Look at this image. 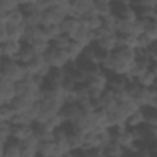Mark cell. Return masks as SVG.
<instances>
[{
	"label": "cell",
	"mask_w": 157,
	"mask_h": 157,
	"mask_svg": "<svg viewBox=\"0 0 157 157\" xmlns=\"http://www.w3.org/2000/svg\"><path fill=\"white\" fill-rule=\"evenodd\" d=\"M115 141H117L125 151L135 152V148H136V144H137V142L135 141L134 135H132V132H131L130 129H128V130H125L123 134H120V135L115 139Z\"/></svg>",
	"instance_id": "obj_17"
},
{
	"label": "cell",
	"mask_w": 157,
	"mask_h": 157,
	"mask_svg": "<svg viewBox=\"0 0 157 157\" xmlns=\"http://www.w3.org/2000/svg\"><path fill=\"white\" fill-rule=\"evenodd\" d=\"M64 102H65V104H75V103H77L76 91L75 90L65 91L64 92Z\"/></svg>",
	"instance_id": "obj_50"
},
{
	"label": "cell",
	"mask_w": 157,
	"mask_h": 157,
	"mask_svg": "<svg viewBox=\"0 0 157 157\" xmlns=\"http://www.w3.org/2000/svg\"><path fill=\"white\" fill-rule=\"evenodd\" d=\"M44 38V32L42 26H34V27H27L26 28V34L23 43L26 44H32L34 40Z\"/></svg>",
	"instance_id": "obj_24"
},
{
	"label": "cell",
	"mask_w": 157,
	"mask_h": 157,
	"mask_svg": "<svg viewBox=\"0 0 157 157\" xmlns=\"http://www.w3.org/2000/svg\"><path fill=\"white\" fill-rule=\"evenodd\" d=\"M147 126H148V125H147ZM148 131H150V136H151V139H156V140H157V128L148 126Z\"/></svg>",
	"instance_id": "obj_56"
},
{
	"label": "cell",
	"mask_w": 157,
	"mask_h": 157,
	"mask_svg": "<svg viewBox=\"0 0 157 157\" xmlns=\"http://www.w3.org/2000/svg\"><path fill=\"white\" fill-rule=\"evenodd\" d=\"M16 98V83L0 77V105H9Z\"/></svg>",
	"instance_id": "obj_5"
},
{
	"label": "cell",
	"mask_w": 157,
	"mask_h": 157,
	"mask_svg": "<svg viewBox=\"0 0 157 157\" xmlns=\"http://www.w3.org/2000/svg\"><path fill=\"white\" fill-rule=\"evenodd\" d=\"M114 139H113L110 131L109 130H103V131H101V132L97 134V147L105 148Z\"/></svg>",
	"instance_id": "obj_41"
},
{
	"label": "cell",
	"mask_w": 157,
	"mask_h": 157,
	"mask_svg": "<svg viewBox=\"0 0 157 157\" xmlns=\"http://www.w3.org/2000/svg\"><path fill=\"white\" fill-rule=\"evenodd\" d=\"M147 53H148V56H150L151 61H157V42H153V44L147 50Z\"/></svg>",
	"instance_id": "obj_53"
},
{
	"label": "cell",
	"mask_w": 157,
	"mask_h": 157,
	"mask_svg": "<svg viewBox=\"0 0 157 157\" xmlns=\"http://www.w3.org/2000/svg\"><path fill=\"white\" fill-rule=\"evenodd\" d=\"M31 45L34 49V52H36L37 55H45L47 52L49 50V48L52 47V43L49 40H47L45 38H40V39L34 40Z\"/></svg>",
	"instance_id": "obj_34"
},
{
	"label": "cell",
	"mask_w": 157,
	"mask_h": 157,
	"mask_svg": "<svg viewBox=\"0 0 157 157\" xmlns=\"http://www.w3.org/2000/svg\"><path fill=\"white\" fill-rule=\"evenodd\" d=\"M44 56H45V60L49 64V66L53 69H65L69 64H71L66 50L58 49L53 45L49 48V50L47 52V54Z\"/></svg>",
	"instance_id": "obj_3"
},
{
	"label": "cell",
	"mask_w": 157,
	"mask_h": 157,
	"mask_svg": "<svg viewBox=\"0 0 157 157\" xmlns=\"http://www.w3.org/2000/svg\"><path fill=\"white\" fill-rule=\"evenodd\" d=\"M85 48H86V47H83L82 44L76 43V42H74V40L70 43V45L66 48V53H67V56H69L71 64H75V63L82 56Z\"/></svg>",
	"instance_id": "obj_25"
},
{
	"label": "cell",
	"mask_w": 157,
	"mask_h": 157,
	"mask_svg": "<svg viewBox=\"0 0 157 157\" xmlns=\"http://www.w3.org/2000/svg\"><path fill=\"white\" fill-rule=\"evenodd\" d=\"M124 157H140L137 153H135V152H130V151H125V153H124Z\"/></svg>",
	"instance_id": "obj_58"
},
{
	"label": "cell",
	"mask_w": 157,
	"mask_h": 157,
	"mask_svg": "<svg viewBox=\"0 0 157 157\" xmlns=\"http://www.w3.org/2000/svg\"><path fill=\"white\" fill-rule=\"evenodd\" d=\"M67 142L71 147V151H77L80 148H83V139L82 134L72 130L67 134Z\"/></svg>",
	"instance_id": "obj_31"
},
{
	"label": "cell",
	"mask_w": 157,
	"mask_h": 157,
	"mask_svg": "<svg viewBox=\"0 0 157 157\" xmlns=\"http://www.w3.org/2000/svg\"><path fill=\"white\" fill-rule=\"evenodd\" d=\"M145 34L152 40V42H157V18H151Z\"/></svg>",
	"instance_id": "obj_46"
},
{
	"label": "cell",
	"mask_w": 157,
	"mask_h": 157,
	"mask_svg": "<svg viewBox=\"0 0 157 157\" xmlns=\"http://www.w3.org/2000/svg\"><path fill=\"white\" fill-rule=\"evenodd\" d=\"M22 144V147L23 148H38V146H39V144H40V140H39V137L34 134V135H32L31 137H28L27 140H25V141H22L21 142Z\"/></svg>",
	"instance_id": "obj_48"
},
{
	"label": "cell",
	"mask_w": 157,
	"mask_h": 157,
	"mask_svg": "<svg viewBox=\"0 0 157 157\" xmlns=\"http://www.w3.org/2000/svg\"><path fill=\"white\" fill-rule=\"evenodd\" d=\"M137 83L144 88H155L157 87V77L151 72H146L144 76H141L139 80H136Z\"/></svg>",
	"instance_id": "obj_33"
},
{
	"label": "cell",
	"mask_w": 157,
	"mask_h": 157,
	"mask_svg": "<svg viewBox=\"0 0 157 157\" xmlns=\"http://www.w3.org/2000/svg\"><path fill=\"white\" fill-rule=\"evenodd\" d=\"M43 32H44V38L47 40H49L50 43L56 38L59 37L61 33V29H60V25H50V26H47V27H43Z\"/></svg>",
	"instance_id": "obj_36"
},
{
	"label": "cell",
	"mask_w": 157,
	"mask_h": 157,
	"mask_svg": "<svg viewBox=\"0 0 157 157\" xmlns=\"http://www.w3.org/2000/svg\"><path fill=\"white\" fill-rule=\"evenodd\" d=\"M36 56H37V54H36L34 49L32 48V45L23 43L22 50H21V53H20V55H18V58H17V61L21 63V64H23V65H27V64H29Z\"/></svg>",
	"instance_id": "obj_27"
},
{
	"label": "cell",
	"mask_w": 157,
	"mask_h": 157,
	"mask_svg": "<svg viewBox=\"0 0 157 157\" xmlns=\"http://www.w3.org/2000/svg\"><path fill=\"white\" fill-rule=\"evenodd\" d=\"M150 71L157 77V61H152L150 65Z\"/></svg>",
	"instance_id": "obj_57"
},
{
	"label": "cell",
	"mask_w": 157,
	"mask_h": 157,
	"mask_svg": "<svg viewBox=\"0 0 157 157\" xmlns=\"http://www.w3.org/2000/svg\"><path fill=\"white\" fill-rule=\"evenodd\" d=\"M94 13L98 16L107 17L113 13V1L109 0H94Z\"/></svg>",
	"instance_id": "obj_22"
},
{
	"label": "cell",
	"mask_w": 157,
	"mask_h": 157,
	"mask_svg": "<svg viewBox=\"0 0 157 157\" xmlns=\"http://www.w3.org/2000/svg\"><path fill=\"white\" fill-rule=\"evenodd\" d=\"M80 27H81V21H80V18L71 17V16H67V17L63 21V23L60 25L61 33H63V34H66V36H69V37H71Z\"/></svg>",
	"instance_id": "obj_19"
},
{
	"label": "cell",
	"mask_w": 157,
	"mask_h": 157,
	"mask_svg": "<svg viewBox=\"0 0 157 157\" xmlns=\"http://www.w3.org/2000/svg\"><path fill=\"white\" fill-rule=\"evenodd\" d=\"M108 76V88L109 90H121L126 87L128 77L117 75V74H107Z\"/></svg>",
	"instance_id": "obj_26"
},
{
	"label": "cell",
	"mask_w": 157,
	"mask_h": 157,
	"mask_svg": "<svg viewBox=\"0 0 157 157\" xmlns=\"http://www.w3.org/2000/svg\"><path fill=\"white\" fill-rule=\"evenodd\" d=\"M22 25H26V13L21 9H17L7 13V26H22Z\"/></svg>",
	"instance_id": "obj_28"
},
{
	"label": "cell",
	"mask_w": 157,
	"mask_h": 157,
	"mask_svg": "<svg viewBox=\"0 0 157 157\" xmlns=\"http://www.w3.org/2000/svg\"><path fill=\"white\" fill-rule=\"evenodd\" d=\"M69 16V13L63 10L61 7L58 6V2H56V6L43 12V21H42V27H47V26H50V25H61L63 21Z\"/></svg>",
	"instance_id": "obj_6"
},
{
	"label": "cell",
	"mask_w": 157,
	"mask_h": 157,
	"mask_svg": "<svg viewBox=\"0 0 157 157\" xmlns=\"http://www.w3.org/2000/svg\"><path fill=\"white\" fill-rule=\"evenodd\" d=\"M26 67L31 76H39L43 78H47L52 70L44 55H37L29 64L26 65Z\"/></svg>",
	"instance_id": "obj_4"
},
{
	"label": "cell",
	"mask_w": 157,
	"mask_h": 157,
	"mask_svg": "<svg viewBox=\"0 0 157 157\" xmlns=\"http://www.w3.org/2000/svg\"><path fill=\"white\" fill-rule=\"evenodd\" d=\"M61 157H75V153L71 151V152H67V153H65V155H63Z\"/></svg>",
	"instance_id": "obj_59"
},
{
	"label": "cell",
	"mask_w": 157,
	"mask_h": 157,
	"mask_svg": "<svg viewBox=\"0 0 157 157\" xmlns=\"http://www.w3.org/2000/svg\"><path fill=\"white\" fill-rule=\"evenodd\" d=\"M64 124H65V121H64L63 117H61V115H60V113H59V114H56V115L52 117V118L45 123V126H47V129H48L49 131H53V132H54L56 129L63 128V126H64Z\"/></svg>",
	"instance_id": "obj_43"
},
{
	"label": "cell",
	"mask_w": 157,
	"mask_h": 157,
	"mask_svg": "<svg viewBox=\"0 0 157 157\" xmlns=\"http://www.w3.org/2000/svg\"><path fill=\"white\" fill-rule=\"evenodd\" d=\"M91 12H94V0H74L69 16L81 18Z\"/></svg>",
	"instance_id": "obj_7"
},
{
	"label": "cell",
	"mask_w": 157,
	"mask_h": 157,
	"mask_svg": "<svg viewBox=\"0 0 157 157\" xmlns=\"http://www.w3.org/2000/svg\"><path fill=\"white\" fill-rule=\"evenodd\" d=\"M153 18H157V7H156V12H155V17Z\"/></svg>",
	"instance_id": "obj_60"
},
{
	"label": "cell",
	"mask_w": 157,
	"mask_h": 157,
	"mask_svg": "<svg viewBox=\"0 0 157 157\" xmlns=\"http://www.w3.org/2000/svg\"><path fill=\"white\" fill-rule=\"evenodd\" d=\"M67 78L65 69H53L50 70L48 77L45 78V83L50 86H63L65 80Z\"/></svg>",
	"instance_id": "obj_18"
},
{
	"label": "cell",
	"mask_w": 157,
	"mask_h": 157,
	"mask_svg": "<svg viewBox=\"0 0 157 157\" xmlns=\"http://www.w3.org/2000/svg\"><path fill=\"white\" fill-rule=\"evenodd\" d=\"M151 60L148 59H137L135 60V63L131 65V69H130V72L129 75L126 76L129 81L131 80H139L141 76H144L146 72L150 71V65H151Z\"/></svg>",
	"instance_id": "obj_9"
},
{
	"label": "cell",
	"mask_w": 157,
	"mask_h": 157,
	"mask_svg": "<svg viewBox=\"0 0 157 157\" xmlns=\"http://www.w3.org/2000/svg\"><path fill=\"white\" fill-rule=\"evenodd\" d=\"M23 47V42H16V40H7L6 43L0 44V56L11 59V60H17L21 50Z\"/></svg>",
	"instance_id": "obj_8"
},
{
	"label": "cell",
	"mask_w": 157,
	"mask_h": 157,
	"mask_svg": "<svg viewBox=\"0 0 157 157\" xmlns=\"http://www.w3.org/2000/svg\"><path fill=\"white\" fill-rule=\"evenodd\" d=\"M117 34H132L134 33V22L125 20H118L115 26Z\"/></svg>",
	"instance_id": "obj_38"
},
{
	"label": "cell",
	"mask_w": 157,
	"mask_h": 157,
	"mask_svg": "<svg viewBox=\"0 0 157 157\" xmlns=\"http://www.w3.org/2000/svg\"><path fill=\"white\" fill-rule=\"evenodd\" d=\"M82 113L81 107L75 103V104H64L61 110H60V115L63 117L65 123H74Z\"/></svg>",
	"instance_id": "obj_11"
},
{
	"label": "cell",
	"mask_w": 157,
	"mask_h": 157,
	"mask_svg": "<svg viewBox=\"0 0 157 157\" xmlns=\"http://www.w3.org/2000/svg\"><path fill=\"white\" fill-rule=\"evenodd\" d=\"M96 45H98L101 49H103L107 53H113L117 48H118V34H112V36H105L103 38H101L97 43H94Z\"/></svg>",
	"instance_id": "obj_21"
},
{
	"label": "cell",
	"mask_w": 157,
	"mask_h": 157,
	"mask_svg": "<svg viewBox=\"0 0 157 157\" xmlns=\"http://www.w3.org/2000/svg\"><path fill=\"white\" fill-rule=\"evenodd\" d=\"M137 49V37L135 34H118V48Z\"/></svg>",
	"instance_id": "obj_29"
},
{
	"label": "cell",
	"mask_w": 157,
	"mask_h": 157,
	"mask_svg": "<svg viewBox=\"0 0 157 157\" xmlns=\"http://www.w3.org/2000/svg\"><path fill=\"white\" fill-rule=\"evenodd\" d=\"M145 119H146V125L157 128V109L151 108V107H145L142 108Z\"/></svg>",
	"instance_id": "obj_39"
},
{
	"label": "cell",
	"mask_w": 157,
	"mask_h": 157,
	"mask_svg": "<svg viewBox=\"0 0 157 157\" xmlns=\"http://www.w3.org/2000/svg\"><path fill=\"white\" fill-rule=\"evenodd\" d=\"M80 21H81V26L87 28L88 31H98L103 26V18L94 12L85 15L83 17L80 18Z\"/></svg>",
	"instance_id": "obj_13"
},
{
	"label": "cell",
	"mask_w": 157,
	"mask_h": 157,
	"mask_svg": "<svg viewBox=\"0 0 157 157\" xmlns=\"http://www.w3.org/2000/svg\"><path fill=\"white\" fill-rule=\"evenodd\" d=\"M9 40V26L5 23H0V44L6 43Z\"/></svg>",
	"instance_id": "obj_51"
},
{
	"label": "cell",
	"mask_w": 157,
	"mask_h": 157,
	"mask_svg": "<svg viewBox=\"0 0 157 157\" xmlns=\"http://www.w3.org/2000/svg\"><path fill=\"white\" fill-rule=\"evenodd\" d=\"M83 139V150H91L97 147V134L94 131H87L82 134Z\"/></svg>",
	"instance_id": "obj_40"
},
{
	"label": "cell",
	"mask_w": 157,
	"mask_h": 157,
	"mask_svg": "<svg viewBox=\"0 0 157 157\" xmlns=\"http://www.w3.org/2000/svg\"><path fill=\"white\" fill-rule=\"evenodd\" d=\"M34 126L33 125H13L12 126V135L11 137L16 141H25L32 135H34Z\"/></svg>",
	"instance_id": "obj_14"
},
{
	"label": "cell",
	"mask_w": 157,
	"mask_h": 157,
	"mask_svg": "<svg viewBox=\"0 0 157 157\" xmlns=\"http://www.w3.org/2000/svg\"><path fill=\"white\" fill-rule=\"evenodd\" d=\"M12 124L9 121H0V142L1 145L9 142L12 137Z\"/></svg>",
	"instance_id": "obj_32"
},
{
	"label": "cell",
	"mask_w": 157,
	"mask_h": 157,
	"mask_svg": "<svg viewBox=\"0 0 157 157\" xmlns=\"http://www.w3.org/2000/svg\"><path fill=\"white\" fill-rule=\"evenodd\" d=\"M86 85L91 90H97V91L105 92L108 90V76H107V72H104L102 70V71L97 72L96 75L88 77Z\"/></svg>",
	"instance_id": "obj_10"
},
{
	"label": "cell",
	"mask_w": 157,
	"mask_h": 157,
	"mask_svg": "<svg viewBox=\"0 0 157 157\" xmlns=\"http://www.w3.org/2000/svg\"><path fill=\"white\" fill-rule=\"evenodd\" d=\"M152 44H153V42H152L146 34H141V36L137 37V49H139V50H145V52H147V50L151 48Z\"/></svg>",
	"instance_id": "obj_47"
},
{
	"label": "cell",
	"mask_w": 157,
	"mask_h": 157,
	"mask_svg": "<svg viewBox=\"0 0 157 157\" xmlns=\"http://www.w3.org/2000/svg\"><path fill=\"white\" fill-rule=\"evenodd\" d=\"M71 42H72V40H71V38H70L69 36H66V34H60L59 37H56V38L52 42V45L55 47V48H58V49L66 50V48L70 45Z\"/></svg>",
	"instance_id": "obj_45"
},
{
	"label": "cell",
	"mask_w": 157,
	"mask_h": 157,
	"mask_svg": "<svg viewBox=\"0 0 157 157\" xmlns=\"http://www.w3.org/2000/svg\"><path fill=\"white\" fill-rule=\"evenodd\" d=\"M22 150V144L11 139L9 142L1 145V157H21Z\"/></svg>",
	"instance_id": "obj_12"
},
{
	"label": "cell",
	"mask_w": 157,
	"mask_h": 157,
	"mask_svg": "<svg viewBox=\"0 0 157 157\" xmlns=\"http://www.w3.org/2000/svg\"><path fill=\"white\" fill-rule=\"evenodd\" d=\"M146 124V119H145V114L142 109H139L136 112H134L132 114H130L126 118V126L128 129H135L139 126H142Z\"/></svg>",
	"instance_id": "obj_23"
},
{
	"label": "cell",
	"mask_w": 157,
	"mask_h": 157,
	"mask_svg": "<svg viewBox=\"0 0 157 157\" xmlns=\"http://www.w3.org/2000/svg\"><path fill=\"white\" fill-rule=\"evenodd\" d=\"M42 21H43V12L32 11L29 13H26V25H27V27L42 26Z\"/></svg>",
	"instance_id": "obj_37"
},
{
	"label": "cell",
	"mask_w": 157,
	"mask_h": 157,
	"mask_svg": "<svg viewBox=\"0 0 157 157\" xmlns=\"http://www.w3.org/2000/svg\"><path fill=\"white\" fill-rule=\"evenodd\" d=\"M38 155L44 156V157H54V156H61L58 148V145L55 141H47V142H40L38 148Z\"/></svg>",
	"instance_id": "obj_20"
},
{
	"label": "cell",
	"mask_w": 157,
	"mask_h": 157,
	"mask_svg": "<svg viewBox=\"0 0 157 157\" xmlns=\"http://www.w3.org/2000/svg\"><path fill=\"white\" fill-rule=\"evenodd\" d=\"M70 38H71V40H74V42L82 44L83 47H90V45L94 44V42H93V36H92V31H88L87 28H85V27H82V26H81Z\"/></svg>",
	"instance_id": "obj_15"
},
{
	"label": "cell",
	"mask_w": 157,
	"mask_h": 157,
	"mask_svg": "<svg viewBox=\"0 0 157 157\" xmlns=\"http://www.w3.org/2000/svg\"><path fill=\"white\" fill-rule=\"evenodd\" d=\"M20 9L25 13H29L32 11H37V0H29V1H20Z\"/></svg>",
	"instance_id": "obj_49"
},
{
	"label": "cell",
	"mask_w": 157,
	"mask_h": 157,
	"mask_svg": "<svg viewBox=\"0 0 157 157\" xmlns=\"http://www.w3.org/2000/svg\"><path fill=\"white\" fill-rule=\"evenodd\" d=\"M87 152H88V157H107L104 148H101V147H94V148L87 150Z\"/></svg>",
	"instance_id": "obj_52"
},
{
	"label": "cell",
	"mask_w": 157,
	"mask_h": 157,
	"mask_svg": "<svg viewBox=\"0 0 157 157\" xmlns=\"http://www.w3.org/2000/svg\"><path fill=\"white\" fill-rule=\"evenodd\" d=\"M16 114L17 113L13 110V108L10 104L9 105H0V121L11 123Z\"/></svg>",
	"instance_id": "obj_44"
},
{
	"label": "cell",
	"mask_w": 157,
	"mask_h": 157,
	"mask_svg": "<svg viewBox=\"0 0 157 157\" xmlns=\"http://www.w3.org/2000/svg\"><path fill=\"white\" fill-rule=\"evenodd\" d=\"M29 76L26 65L18 63L17 60H11L6 58H1L0 66V77H4L13 83H18L25 81Z\"/></svg>",
	"instance_id": "obj_1"
},
{
	"label": "cell",
	"mask_w": 157,
	"mask_h": 157,
	"mask_svg": "<svg viewBox=\"0 0 157 157\" xmlns=\"http://www.w3.org/2000/svg\"><path fill=\"white\" fill-rule=\"evenodd\" d=\"M54 157H61V156H54Z\"/></svg>",
	"instance_id": "obj_61"
},
{
	"label": "cell",
	"mask_w": 157,
	"mask_h": 157,
	"mask_svg": "<svg viewBox=\"0 0 157 157\" xmlns=\"http://www.w3.org/2000/svg\"><path fill=\"white\" fill-rule=\"evenodd\" d=\"M65 70H66L67 77H69L71 81H74V82L76 83V86L87 83V80H88L87 75H86L82 70H80L75 64H69V65L65 67Z\"/></svg>",
	"instance_id": "obj_16"
},
{
	"label": "cell",
	"mask_w": 157,
	"mask_h": 157,
	"mask_svg": "<svg viewBox=\"0 0 157 157\" xmlns=\"http://www.w3.org/2000/svg\"><path fill=\"white\" fill-rule=\"evenodd\" d=\"M26 25L22 26H9V40L23 42L26 34Z\"/></svg>",
	"instance_id": "obj_30"
},
{
	"label": "cell",
	"mask_w": 157,
	"mask_h": 157,
	"mask_svg": "<svg viewBox=\"0 0 157 157\" xmlns=\"http://www.w3.org/2000/svg\"><path fill=\"white\" fill-rule=\"evenodd\" d=\"M20 9V1L16 0H0V13H9Z\"/></svg>",
	"instance_id": "obj_42"
},
{
	"label": "cell",
	"mask_w": 157,
	"mask_h": 157,
	"mask_svg": "<svg viewBox=\"0 0 157 157\" xmlns=\"http://www.w3.org/2000/svg\"><path fill=\"white\" fill-rule=\"evenodd\" d=\"M105 153H107V157H123L124 153H125V150L115 141L113 140L105 148H104Z\"/></svg>",
	"instance_id": "obj_35"
},
{
	"label": "cell",
	"mask_w": 157,
	"mask_h": 157,
	"mask_svg": "<svg viewBox=\"0 0 157 157\" xmlns=\"http://www.w3.org/2000/svg\"><path fill=\"white\" fill-rule=\"evenodd\" d=\"M75 153V157H88V152L87 150H83V148H80L77 151H72Z\"/></svg>",
	"instance_id": "obj_55"
},
{
	"label": "cell",
	"mask_w": 157,
	"mask_h": 157,
	"mask_svg": "<svg viewBox=\"0 0 157 157\" xmlns=\"http://www.w3.org/2000/svg\"><path fill=\"white\" fill-rule=\"evenodd\" d=\"M113 15L118 20L129 22H135L139 18V13L131 5V1H113Z\"/></svg>",
	"instance_id": "obj_2"
},
{
	"label": "cell",
	"mask_w": 157,
	"mask_h": 157,
	"mask_svg": "<svg viewBox=\"0 0 157 157\" xmlns=\"http://www.w3.org/2000/svg\"><path fill=\"white\" fill-rule=\"evenodd\" d=\"M21 157H38V151L36 148H23Z\"/></svg>",
	"instance_id": "obj_54"
}]
</instances>
